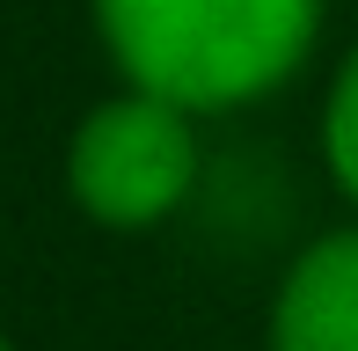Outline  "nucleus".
<instances>
[{
    "label": "nucleus",
    "instance_id": "1",
    "mask_svg": "<svg viewBox=\"0 0 358 351\" xmlns=\"http://www.w3.org/2000/svg\"><path fill=\"white\" fill-rule=\"evenodd\" d=\"M95 37L124 88L190 117L271 95L322 37V0H95Z\"/></svg>",
    "mask_w": 358,
    "mask_h": 351
},
{
    "label": "nucleus",
    "instance_id": "2",
    "mask_svg": "<svg viewBox=\"0 0 358 351\" xmlns=\"http://www.w3.org/2000/svg\"><path fill=\"white\" fill-rule=\"evenodd\" d=\"M66 190L110 234L161 227L198 190V117L183 103H169V95H146V88L103 95L73 124Z\"/></svg>",
    "mask_w": 358,
    "mask_h": 351
},
{
    "label": "nucleus",
    "instance_id": "3",
    "mask_svg": "<svg viewBox=\"0 0 358 351\" xmlns=\"http://www.w3.org/2000/svg\"><path fill=\"white\" fill-rule=\"evenodd\" d=\"M271 351H358V220L329 227L292 257L271 300Z\"/></svg>",
    "mask_w": 358,
    "mask_h": 351
},
{
    "label": "nucleus",
    "instance_id": "4",
    "mask_svg": "<svg viewBox=\"0 0 358 351\" xmlns=\"http://www.w3.org/2000/svg\"><path fill=\"white\" fill-rule=\"evenodd\" d=\"M322 162H329L336 190L358 205V44L344 52V66L329 81V103H322Z\"/></svg>",
    "mask_w": 358,
    "mask_h": 351
},
{
    "label": "nucleus",
    "instance_id": "5",
    "mask_svg": "<svg viewBox=\"0 0 358 351\" xmlns=\"http://www.w3.org/2000/svg\"><path fill=\"white\" fill-rule=\"evenodd\" d=\"M0 351H15V344H8V337H0Z\"/></svg>",
    "mask_w": 358,
    "mask_h": 351
}]
</instances>
